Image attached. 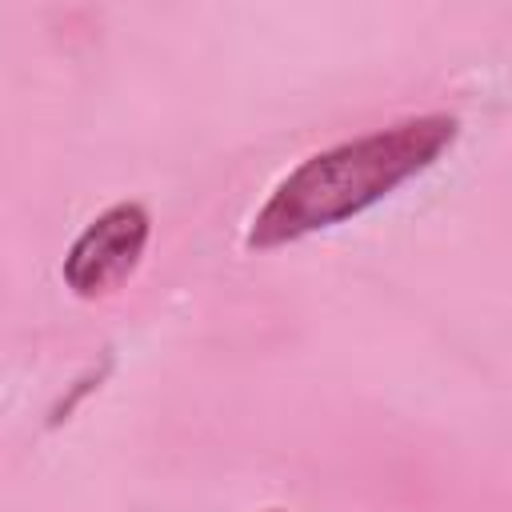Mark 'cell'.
<instances>
[{"label": "cell", "instance_id": "1", "mask_svg": "<svg viewBox=\"0 0 512 512\" xmlns=\"http://www.w3.org/2000/svg\"><path fill=\"white\" fill-rule=\"evenodd\" d=\"M456 136V116L432 112L308 156L272 188L264 208L252 216L244 244L280 248L288 240L360 216L364 208L392 196L404 180L432 168Z\"/></svg>", "mask_w": 512, "mask_h": 512}, {"label": "cell", "instance_id": "2", "mask_svg": "<svg viewBox=\"0 0 512 512\" xmlns=\"http://www.w3.org/2000/svg\"><path fill=\"white\" fill-rule=\"evenodd\" d=\"M148 236H152V216H148L144 204H136V200L112 204L68 248L64 284L84 300L116 292L136 272Z\"/></svg>", "mask_w": 512, "mask_h": 512}, {"label": "cell", "instance_id": "3", "mask_svg": "<svg viewBox=\"0 0 512 512\" xmlns=\"http://www.w3.org/2000/svg\"><path fill=\"white\" fill-rule=\"evenodd\" d=\"M268 512H280V508H268Z\"/></svg>", "mask_w": 512, "mask_h": 512}]
</instances>
